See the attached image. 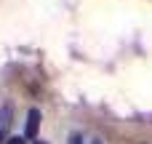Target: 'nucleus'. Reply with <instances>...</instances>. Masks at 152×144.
Instances as JSON below:
<instances>
[{"label":"nucleus","instance_id":"4","mask_svg":"<svg viewBox=\"0 0 152 144\" xmlns=\"http://www.w3.org/2000/svg\"><path fill=\"white\" fill-rule=\"evenodd\" d=\"M69 144H83V136H80V134H72V136H69Z\"/></svg>","mask_w":152,"mask_h":144},{"label":"nucleus","instance_id":"5","mask_svg":"<svg viewBox=\"0 0 152 144\" xmlns=\"http://www.w3.org/2000/svg\"><path fill=\"white\" fill-rule=\"evenodd\" d=\"M91 144H102V142H99V139H94V142H91Z\"/></svg>","mask_w":152,"mask_h":144},{"label":"nucleus","instance_id":"1","mask_svg":"<svg viewBox=\"0 0 152 144\" xmlns=\"http://www.w3.org/2000/svg\"><path fill=\"white\" fill-rule=\"evenodd\" d=\"M37 123H40V110H29L27 112V126H24V139L37 136Z\"/></svg>","mask_w":152,"mask_h":144},{"label":"nucleus","instance_id":"3","mask_svg":"<svg viewBox=\"0 0 152 144\" xmlns=\"http://www.w3.org/2000/svg\"><path fill=\"white\" fill-rule=\"evenodd\" d=\"M5 144H27V142H24V136H11V139H5Z\"/></svg>","mask_w":152,"mask_h":144},{"label":"nucleus","instance_id":"6","mask_svg":"<svg viewBox=\"0 0 152 144\" xmlns=\"http://www.w3.org/2000/svg\"><path fill=\"white\" fill-rule=\"evenodd\" d=\"M37 144H43V142H37Z\"/></svg>","mask_w":152,"mask_h":144},{"label":"nucleus","instance_id":"2","mask_svg":"<svg viewBox=\"0 0 152 144\" xmlns=\"http://www.w3.org/2000/svg\"><path fill=\"white\" fill-rule=\"evenodd\" d=\"M11 115H13V110H11V104H5L0 110V144H3V136L8 131V126H11Z\"/></svg>","mask_w":152,"mask_h":144}]
</instances>
